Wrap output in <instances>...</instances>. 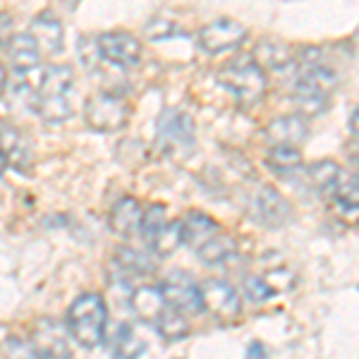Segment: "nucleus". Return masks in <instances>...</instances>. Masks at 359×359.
I'll return each instance as SVG.
<instances>
[{"label": "nucleus", "mask_w": 359, "mask_h": 359, "mask_svg": "<svg viewBox=\"0 0 359 359\" xmlns=\"http://www.w3.org/2000/svg\"><path fill=\"white\" fill-rule=\"evenodd\" d=\"M154 328L158 331L161 338H165V340H182L189 335L187 318H184V314H180V311L170 309V306H168V311L158 318V323H156Z\"/></svg>", "instance_id": "obj_26"}, {"label": "nucleus", "mask_w": 359, "mask_h": 359, "mask_svg": "<svg viewBox=\"0 0 359 359\" xmlns=\"http://www.w3.org/2000/svg\"><path fill=\"white\" fill-rule=\"evenodd\" d=\"M156 137L163 151H182L194 144V123L182 111H163L156 123Z\"/></svg>", "instance_id": "obj_9"}, {"label": "nucleus", "mask_w": 359, "mask_h": 359, "mask_svg": "<svg viewBox=\"0 0 359 359\" xmlns=\"http://www.w3.org/2000/svg\"><path fill=\"white\" fill-rule=\"evenodd\" d=\"M5 86H8V69H5V65L0 62V96H3Z\"/></svg>", "instance_id": "obj_37"}, {"label": "nucleus", "mask_w": 359, "mask_h": 359, "mask_svg": "<svg viewBox=\"0 0 359 359\" xmlns=\"http://www.w3.org/2000/svg\"><path fill=\"white\" fill-rule=\"evenodd\" d=\"M266 163L278 172H290L302 165V154H299V149L292 147H273L266 156Z\"/></svg>", "instance_id": "obj_28"}, {"label": "nucleus", "mask_w": 359, "mask_h": 359, "mask_svg": "<svg viewBox=\"0 0 359 359\" xmlns=\"http://www.w3.org/2000/svg\"><path fill=\"white\" fill-rule=\"evenodd\" d=\"M350 130H352V135L359 139V108L352 113V118H350Z\"/></svg>", "instance_id": "obj_35"}, {"label": "nucleus", "mask_w": 359, "mask_h": 359, "mask_svg": "<svg viewBox=\"0 0 359 359\" xmlns=\"http://www.w3.org/2000/svg\"><path fill=\"white\" fill-rule=\"evenodd\" d=\"M252 60L257 62L262 69L269 67V69H273V72H280V69L292 65L290 50H287L283 43H278V41H269V39L259 41V46L254 48Z\"/></svg>", "instance_id": "obj_20"}, {"label": "nucleus", "mask_w": 359, "mask_h": 359, "mask_svg": "<svg viewBox=\"0 0 359 359\" xmlns=\"http://www.w3.org/2000/svg\"><path fill=\"white\" fill-rule=\"evenodd\" d=\"M180 225H182V245L192 247L196 252L221 230L213 218H208L206 213H201V211H189L187 216L180 221Z\"/></svg>", "instance_id": "obj_18"}, {"label": "nucleus", "mask_w": 359, "mask_h": 359, "mask_svg": "<svg viewBox=\"0 0 359 359\" xmlns=\"http://www.w3.org/2000/svg\"><path fill=\"white\" fill-rule=\"evenodd\" d=\"M5 53H8V62L17 77L41 67V62H39L41 60V50H39L36 41L29 36V32L10 36L8 43H5Z\"/></svg>", "instance_id": "obj_14"}, {"label": "nucleus", "mask_w": 359, "mask_h": 359, "mask_svg": "<svg viewBox=\"0 0 359 359\" xmlns=\"http://www.w3.org/2000/svg\"><path fill=\"white\" fill-rule=\"evenodd\" d=\"M245 39H247V27L240 25L237 20H230V17L211 22V25L201 27L196 32V46L208 55H218L230 48H237Z\"/></svg>", "instance_id": "obj_6"}, {"label": "nucleus", "mask_w": 359, "mask_h": 359, "mask_svg": "<svg viewBox=\"0 0 359 359\" xmlns=\"http://www.w3.org/2000/svg\"><path fill=\"white\" fill-rule=\"evenodd\" d=\"M96 46L101 60L111 62L115 67L130 69L137 67L139 60H142V43L130 32H103L96 39Z\"/></svg>", "instance_id": "obj_8"}, {"label": "nucleus", "mask_w": 359, "mask_h": 359, "mask_svg": "<svg viewBox=\"0 0 359 359\" xmlns=\"http://www.w3.org/2000/svg\"><path fill=\"white\" fill-rule=\"evenodd\" d=\"M142 216H144V208L135 196H123L111 211L113 233H118L123 237H132L142 228Z\"/></svg>", "instance_id": "obj_19"}, {"label": "nucleus", "mask_w": 359, "mask_h": 359, "mask_svg": "<svg viewBox=\"0 0 359 359\" xmlns=\"http://www.w3.org/2000/svg\"><path fill=\"white\" fill-rule=\"evenodd\" d=\"M8 165H10V161H8V154H5L3 144H0V177H3V172H5V170H8Z\"/></svg>", "instance_id": "obj_36"}, {"label": "nucleus", "mask_w": 359, "mask_h": 359, "mask_svg": "<svg viewBox=\"0 0 359 359\" xmlns=\"http://www.w3.org/2000/svg\"><path fill=\"white\" fill-rule=\"evenodd\" d=\"M242 287H245L247 299H252V302H266L269 297H273V287L269 285V280H266V278L249 276V278H245Z\"/></svg>", "instance_id": "obj_32"}, {"label": "nucleus", "mask_w": 359, "mask_h": 359, "mask_svg": "<svg viewBox=\"0 0 359 359\" xmlns=\"http://www.w3.org/2000/svg\"><path fill=\"white\" fill-rule=\"evenodd\" d=\"M0 359H39V355L29 340L8 338L0 343Z\"/></svg>", "instance_id": "obj_30"}, {"label": "nucleus", "mask_w": 359, "mask_h": 359, "mask_svg": "<svg viewBox=\"0 0 359 359\" xmlns=\"http://www.w3.org/2000/svg\"><path fill=\"white\" fill-rule=\"evenodd\" d=\"M147 245H149V252H154L156 257H170V254H175L180 245H182V225H180V221L165 223L163 228H161V233H156Z\"/></svg>", "instance_id": "obj_23"}, {"label": "nucleus", "mask_w": 359, "mask_h": 359, "mask_svg": "<svg viewBox=\"0 0 359 359\" xmlns=\"http://www.w3.org/2000/svg\"><path fill=\"white\" fill-rule=\"evenodd\" d=\"M338 86V77L331 67L318 60H304L299 74L294 77V98L304 115H318L326 108L328 96Z\"/></svg>", "instance_id": "obj_3"}, {"label": "nucleus", "mask_w": 359, "mask_h": 359, "mask_svg": "<svg viewBox=\"0 0 359 359\" xmlns=\"http://www.w3.org/2000/svg\"><path fill=\"white\" fill-rule=\"evenodd\" d=\"M108 306L103 294L84 292L67 309V333L84 350H94L106 340Z\"/></svg>", "instance_id": "obj_2"}, {"label": "nucleus", "mask_w": 359, "mask_h": 359, "mask_svg": "<svg viewBox=\"0 0 359 359\" xmlns=\"http://www.w3.org/2000/svg\"><path fill=\"white\" fill-rule=\"evenodd\" d=\"M32 345L39 359H72L67 331L55 318H39L32 333Z\"/></svg>", "instance_id": "obj_12"}, {"label": "nucleus", "mask_w": 359, "mask_h": 359, "mask_svg": "<svg viewBox=\"0 0 359 359\" xmlns=\"http://www.w3.org/2000/svg\"><path fill=\"white\" fill-rule=\"evenodd\" d=\"M201 292V306L206 311H211L216 318L221 321H230V318H237L242 311V302H240V294L230 283L218 280V278H211L206 280L204 285L199 287Z\"/></svg>", "instance_id": "obj_11"}, {"label": "nucleus", "mask_w": 359, "mask_h": 359, "mask_svg": "<svg viewBox=\"0 0 359 359\" xmlns=\"http://www.w3.org/2000/svg\"><path fill=\"white\" fill-rule=\"evenodd\" d=\"M266 347L262 343H252L249 345V350H247V359H266Z\"/></svg>", "instance_id": "obj_33"}, {"label": "nucleus", "mask_w": 359, "mask_h": 359, "mask_svg": "<svg viewBox=\"0 0 359 359\" xmlns=\"http://www.w3.org/2000/svg\"><path fill=\"white\" fill-rule=\"evenodd\" d=\"M74 69L69 65H48L39 89L29 96L34 113L46 125H60L72 118Z\"/></svg>", "instance_id": "obj_1"}, {"label": "nucleus", "mask_w": 359, "mask_h": 359, "mask_svg": "<svg viewBox=\"0 0 359 359\" xmlns=\"http://www.w3.org/2000/svg\"><path fill=\"white\" fill-rule=\"evenodd\" d=\"M218 82L240 101H259L266 94V86H269L266 72L252 60V55L225 65L218 74Z\"/></svg>", "instance_id": "obj_5"}, {"label": "nucleus", "mask_w": 359, "mask_h": 359, "mask_svg": "<svg viewBox=\"0 0 359 359\" xmlns=\"http://www.w3.org/2000/svg\"><path fill=\"white\" fill-rule=\"evenodd\" d=\"M340 168L335 161H318V163H311L309 168H306V182L311 184V187L316 189V192L321 194H331L335 180H338L340 175Z\"/></svg>", "instance_id": "obj_24"}, {"label": "nucleus", "mask_w": 359, "mask_h": 359, "mask_svg": "<svg viewBox=\"0 0 359 359\" xmlns=\"http://www.w3.org/2000/svg\"><path fill=\"white\" fill-rule=\"evenodd\" d=\"M247 211L254 221H259L266 228H280L290 218V204L283 199V194L276 187L259 184L247 201Z\"/></svg>", "instance_id": "obj_7"}, {"label": "nucleus", "mask_w": 359, "mask_h": 359, "mask_svg": "<svg viewBox=\"0 0 359 359\" xmlns=\"http://www.w3.org/2000/svg\"><path fill=\"white\" fill-rule=\"evenodd\" d=\"M168 223V218H165V206H161V204H151L144 211V216H142V228H139V233H142L144 240H151V237L156 233H161V228Z\"/></svg>", "instance_id": "obj_29"}, {"label": "nucleus", "mask_w": 359, "mask_h": 359, "mask_svg": "<svg viewBox=\"0 0 359 359\" xmlns=\"http://www.w3.org/2000/svg\"><path fill=\"white\" fill-rule=\"evenodd\" d=\"M29 36L36 41L39 50H43L48 55L62 53V48H65V29H62V22L53 13H41L34 17Z\"/></svg>", "instance_id": "obj_15"}, {"label": "nucleus", "mask_w": 359, "mask_h": 359, "mask_svg": "<svg viewBox=\"0 0 359 359\" xmlns=\"http://www.w3.org/2000/svg\"><path fill=\"white\" fill-rule=\"evenodd\" d=\"M115 273L123 283H135L137 278L151 276L154 273V259L149 254L139 252L132 247H118L113 254Z\"/></svg>", "instance_id": "obj_16"}, {"label": "nucleus", "mask_w": 359, "mask_h": 359, "mask_svg": "<svg viewBox=\"0 0 359 359\" xmlns=\"http://www.w3.org/2000/svg\"><path fill=\"white\" fill-rule=\"evenodd\" d=\"M235 249H237V242L233 240V237H230L228 233H221V230H218V233L213 235L211 240H208L196 254H199V259L204 264H221L228 257H233Z\"/></svg>", "instance_id": "obj_25"}, {"label": "nucleus", "mask_w": 359, "mask_h": 359, "mask_svg": "<svg viewBox=\"0 0 359 359\" xmlns=\"http://www.w3.org/2000/svg\"><path fill=\"white\" fill-rule=\"evenodd\" d=\"M84 120L96 132H120L130 123V103L111 91H98L86 98Z\"/></svg>", "instance_id": "obj_4"}, {"label": "nucleus", "mask_w": 359, "mask_h": 359, "mask_svg": "<svg viewBox=\"0 0 359 359\" xmlns=\"http://www.w3.org/2000/svg\"><path fill=\"white\" fill-rule=\"evenodd\" d=\"M0 144H3L5 154H8V161L15 163L17 168H25V163L32 161V151H29L27 139L20 130H15V127H10V125L0 127Z\"/></svg>", "instance_id": "obj_22"}, {"label": "nucleus", "mask_w": 359, "mask_h": 359, "mask_svg": "<svg viewBox=\"0 0 359 359\" xmlns=\"http://www.w3.org/2000/svg\"><path fill=\"white\" fill-rule=\"evenodd\" d=\"M10 39V20L8 15H0V46L8 43Z\"/></svg>", "instance_id": "obj_34"}, {"label": "nucleus", "mask_w": 359, "mask_h": 359, "mask_svg": "<svg viewBox=\"0 0 359 359\" xmlns=\"http://www.w3.org/2000/svg\"><path fill=\"white\" fill-rule=\"evenodd\" d=\"M331 196H333V201H340V204L359 206V175L340 170V175L331 189Z\"/></svg>", "instance_id": "obj_27"}, {"label": "nucleus", "mask_w": 359, "mask_h": 359, "mask_svg": "<svg viewBox=\"0 0 359 359\" xmlns=\"http://www.w3.org/2000/svg\"><path fill=\"white\" fill-rule=\"evenodd\" d=\"M130 306L139 321L151 323V326H156L158 318L168 311V304H165L163 294H161V287H151V285L135 287V292H132V297H130Z\"/></svg>", "instance_id": "obj_17"}, {"label": "nucleus", "mask_w": 359, "mask_h": 359, "mask_svg": "<svg viewBox=\"0 0 359 359\" xmlns=\"http://www.w3.org/2000/svg\"><path fill=\"white\" fill-rule=\"evenodd\" d=\"M161 294H163L165 304L170 309L180 311V314H199L201 306V292L199 285H194V280L184 271H172L170 276L161 285Z\"/></svg>", "instance_id": "obj_10"}, {"label": "nucleus", "mask_w": 359, "mask_h": 359, "mask_svg": "<svg viewBox=\"0 0 359 359\" xmlns=\"http://www.w3.org/2000/svg\"><path fill=\"white\" fill-rule=\"evenodd\" d=\"M306 135H309V127H306V123L299 115H280V118L271 120L264 127V137L271 144V149L273 147L297 149L299 144L306 142Z\"/></svg>", "instance_id": "obj_13"}, {"label": "nucleus", "mask_w": 359, "mask_h": 359, "mask_svg": "<svg viewBox=\"0 0 359 359\" xmlns=\"http://www.w3.org/2000/svg\"><path fill=\"white\" fill-rule=\"evenodd\" d=\"M144 34H147L149 39H154V41H168V39L182 34V29H180L175 22H170V20H163V17H154V20L147 22V27H144Z\"/></svg>", "instance_id": "obj_31"}, {"label": "nucleus", "mask_w": 359, "mask_h": 359, "mask_svg": "<svg viewBox=\"0 0 359 359\" xmlns=\"http://www.w3.org/2000/svg\"><path fill=\"white\" fill-rule=\"evenodd\" d=\"M111 350L113 359H139L144 355V350H147V345L127 323H120L111 340Z\"/></svg>", "instance_id": "obj_21"}]
</instances>
